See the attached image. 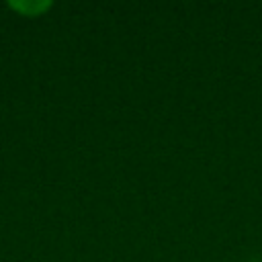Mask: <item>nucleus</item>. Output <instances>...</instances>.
Wrapping results in <instances>:
<instances>
[{"label": "nucleus", "instance_id": "1", "mask_svg": "<svg viewBox=\"0 0 262 262\" xmlns=\"http://www.w3.org/2000/svg\"><path fill=\"white\" fill-rule=\"evenodd\" d=\"M53 6L51 0H10L8 8L16 10L23 16H39L43 12H47Z\"/></svg>", "mask_w": 262, "mask_h": 262}]
</instances>
